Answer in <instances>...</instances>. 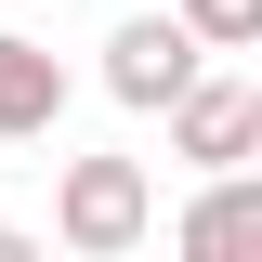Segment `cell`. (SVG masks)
Listing matches in <instances>:
<instances>
[{"label":"cell","mask_w":262,"mask_h":262,"mask_svg":"<svg viewBox=\"0 0 262 262\" xmlns=\"http://www.w3.org/2000/svg\"><path fill=\"white\" fill-rule=\"evenodd\" d=\"M158 118H170V158H184V170H236L262 144V92H249V79H210V66H196Z\"/></svg>","instance_id":"cell-2"},{"label":"cell","mask_w":262,"mask_h":262,"mask_svg":"<svg viewBox=\"0 0 262 262\" xmlns=\"http://www.w3.org/2000/svg\"><path fill=\"white\" fill-rule=\"evenodd\" d=\"M184 27H196V53H249L262 39V0H184Z\"/></svg>","instance_id":"cell-6"},{"label":"cell","mask_w":262,"mask_h":262,"mask_svg":"<svg viewBox=\"0 0 262 262\" xmlns=\"http://www.w3.org/2000/svg\"><path fill=\"white\" fill-rule=\"evenodd\" d=\"M53 236H66L79 262L144 249V236H158V184H144V158H66V184H53Z\"/></svg>","instance_id":"cell-1"},{"label":"cell","mask_w":262,"mask_h":262,"mask_svg":"<svg viewBox=\"0 0 262 262\" xmlns=\"http://www.w3.org/2000/svg\"><path fill=\"white\" fill-rule=\"evenodd\" d=\"M249 236H262V184H249V158H236V170H210V196L170 223V249L184 262H223V249H249Z\"/></svg>","instance_id":"cell-5"},{"label":"cell","mask_w":262,"mask_h":262,"mask_svg":"<svg viewBox=\"0 0 262 262\" xmlns=\"http://www.w3.org/2000/svg\"><path fill=\"white\" fill-rule=\"evenodd\" d=\"M196 66H210V53H196V27H184V13H131V27L105 39V92H118L131 118H158Z\"/></svg>","instance_id":"cell-3"},{"label":"cell","mask_w":262,"mask_h":262,"mask_svg":"<svg viewBox=\"0 0 262 262\" xmlns=\"http://www.w3.org/2000/svg\"><path fill=\"white\" fill-rule=\"evenodd\" d=\"M53 118H66V66L39 53L27 27H0V144H39Z\"/></svg>","instance_id":"cell-4"}]
</instances>
